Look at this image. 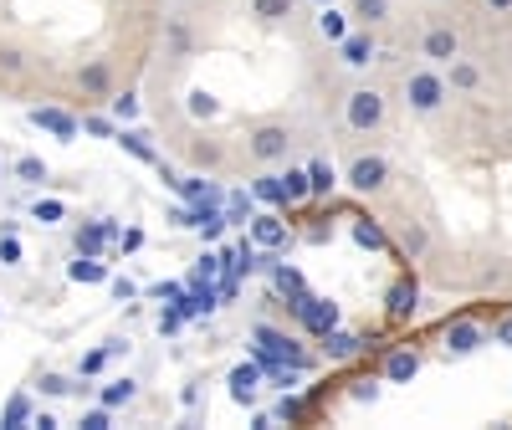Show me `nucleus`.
<instances>
[{
    "mask_svg": "<svg viewBox=\"0 0 512 430\" xmlns=\"http://www.w3.org/2000/svg\"><path fill=\"white\" fill-rule=\"evenodd\" d=\"M384 113H390V103H384L379 88H354L344 98V123L354 128V134H374V128L384 123Z\"/></svg>",
    "mask_w": 512,
    "mask_h": 430,
    "instance_id": "obj_2",
    "label": "nucleus"
},
{
    "mask_svg": "<svg viewBox=\"0 0 512 430\" xmlns=\"http://www.w3.org/2000/svg\"><path fill=\"white\" fill-rule=\"evenodd\" d=\"M292 313L303 318V328H308V333H318V338H323L328 328H338V308H333V303H323V297H297Z\"/></svg>",
    "mask_w": 512,
    "mask_h": 430,
    "instance_id": "obj_9",
    "label": "nucleus"
},
{
    "mask_svg": "<svg viewBox=\"0 0 512 430\" xmlns=\"http://www.w3.org/2000/svg\"><path fill=\"white\" fill-rule=\"evenodd\" d=\"M313 6H333V0H313Z\"/></svg>",
    "mask_w": 512,
    "mask_h": 430,
    "instance_id": "obj_48",
    "label": "nucleus"
},
{
    "mask_svg": "<svg viewBox=\"0 0 512 430\" xmlns=\"http://www.w3.org/2000/svg\"><path fill=\"white\" fill-rule=\"evenodd\" d=\"M113 144H118V149H128L134 159H144V164H154V149L144 144V134H139V128H118V134H113Z\"/></svg>",
    "mask_w": 512,
    "mask_h": 430,
    "instance_id": "obj_23",
    "label": "nucleus"
},
{
    "mask_svg": "<svg viewBox=\"0 0 512 430\" xmlns=\"http://www.w3.org/2000/svg\"><path fill=\"white\" fill-rule=\"evenodd\" d=\"M277 287H282V292H297L303 282H297V272H292V267H277Z\"/></svg>",
    "mask_w": 512,
    "mask_h": 430,
    "instance_id": "obj_41",
    "label": "nucleus"
},
{
    "mask_svg": "<svg viewBox=\"0 0 512 430\" xmlns=\"http://www.w3.org/2000/svg\"><path fill=\"white\" fill-rule=\"evenodd\" d=\"M31 425H36V430H57L62 420H57L52 410H36V415H31Z\"/></svg>",
    "mask_w": 512,
    "mask_h": 430,
    "instance_id": "obj_43",
    "label": "nucleus"
},
{
    "mask_svg": "<svg viewBox=\"0 0 512 430\" xmlns=\"http://www.w3.org/2000/svg\"><path fill=\"white\" fill-rule=\"evenodd\" d=\"M415 374H420V354L410 349V343H400V349L384 354V379L390 384H410Z\"/></svg>",
    "mask_w": 512,
    "mask_h": 430,
    "instance_id": "obj_13",
    "label": "nucleus"
},
{
    "mask_svg": "<svg viewBox=\"0 0 512 430\" xmlns=\"http://www.w3.org/2000/svg\"><path fill=\"white\" fill-rule=\"evenodd\" d=\"M256 395H262V359H256V364H236L231 369V400L236 405H256Z\"/></svg>",
    "mask_w": 512,
    "mask_h": 430,
    "instance_id": "obj_11",
    "label": "nucleus"
},
{
    "mask_svg": "<svg viewBox=\"0 0 512 430\" xmlns=\"http://www.w3.org/2000/svg\"><path fill=\"white\" fill-rule=\"evenodd\" d=\"M349 400L374 405V400H379V384H374V379H354V384H349Z\"/></svg>",
    "mask_w": 512,
    "mask_h": 430,
    "instance_id": "obj_34",
    "label": "nucleus"
},
{
    "mask_svg": "<svg viewBox=\"0 0 512 430\" xmlns=\"http://www.w3.org/2000/svg\"><path fill=\"white\" fill-rule=\"evenodd\" d=\"M282 190H287V205L313 200V180H308V169H287V175H282Z\"/></svg>",
    "mask_w": 512,
    "mask_h": 430,
    "instance_id": "obj_21",
    "label": "nucleus"
},
{
    "mask_svg": "<svg viewBox=\"0 0 512 430\" xmlns=\"http://www.w3.org/2000/svg\"><path fill=\"white\" fill-rule=\"evenodd\" d=\"M369 343H374V338H359V333H344V328H328V333H323V354H328L333 364H338V359H359Z\"/></svg>",
    "mask_w": 512,
    "mask_h": 430,
    "instance_id": "obj_12",
    "label": "nucleus"
},
{
    "mask_svg": "<svg viewBox=\"0 0 512 430\" xmlns=\"http://www.w3.org/2000/svg\"><path fill=\"white\" fill-rule=\"evenodd\" d=\"M103 236H108V226H88V231H77V251H88V256H93V251L103 246Z\"/></svg>",
    "mask_w": 512,
    "mask_h": 430,
    "instance_id": "obj_36",
    "label": "nucleus"
},
{
    "mask_svg": "<svg viewBox=\"0 0 512 430\" xmlns=\"http://www.w3.org/2000/svg\"><path fill=\"white\" fill-rule=\"evenodd\" d=\"M0 175H6V169H0Z\"/></svg>",
    "mask_w": 512,
    "mask_h": 430,
    "instance_id": "obj_49",
    "label": "nucleus"
},
{
    "mask_svg": "<svg viewBox=\"0 0 512 430\" xmlns=\"http://www.w3.org/2000/svg\"><path fill=\"white\" fill-rule=\"evenodd\" d=\"M292 6H297V0H251V16L256 21H282V16H292Z\"/></svg>",
    "mask_w": 512,
    "mask_h": 430,
    "instance_id": "obj_25",
    "label": "nucleus"
},
{
    "mask_svg": "<svg viewBox=\"0 0 512 430\" xmlns=\"http://www.w3.org/2000/svg\"><path fill=\"white\" fill-rule=\"evenodd\" d=\"M77 425H82V430H113V410H108V405H93V410H82Z\"/></svg>",
    "mask_w": 512,
    "mask_h": 430,
    "instance_id": "obj_30",
    "label": "nucleus"
},
{
    "mask_svg": "<svg viewBox=\"0 0 512 430\" xmlns=\"http://www.w3.org/2000/svg\"><path fill=\"white\" fill-rule=\"evenodd\" d=\"M292 149V134H287V123H256L251 134H246V154L256 164H282Z\"/></svg>",
    "mask_w": 512,
    "mask_h": 430,
    "instance_id": "obj_3",
    "label": "nucleus"
},
{
    "mask_svg": "<svg viewBox=\"0 0 512 430\" xmlns=\"http://www.w3.org/2000/svg\"><path fill=\"white\" fill-rule=\"evenodd\" d=\"M67 277H72V282H82V287H98V282H108V267L98 262V256L77 251V262H67Z\"/></svg>",
    "mask_w": 512,
    "mask_h": 430,
    "instance_id": "obj_18",
    "label": "nucleus"
},
{
    "mask_svg": "<svg viewBox=\"0 0 512 430\" xmlns=\"http://www.w3.org/2000/svg\"><path fill=\"white\" fill-rule=\"evenodd\" d=\"M16 180H21V185H41V180H47V164H41L36 154L16 159Z\"/></svg>",
    "mask_w": 512,
    "mask_h": 430,
    "instance_id": "obj_28",
    "label": "nucleus"
},
{
    "mask_svg": "<svg viewBox=\"0 0 512 430\" xmlns=\"http://www.w3.org/2000/svg\"><path fill=\"white\" fill-rule=\"evenodd\" d=\"M482 6H487V11H497V16H502V11H512V0H482Z\"/></svg>",
    "mask_w": 512,
    "mask_h": 430,
    "instance_id": "obj_47",
    "label": "nucleus"
},
{
    "mask_svg": "<svg viewBox=\"0 0 512 430\" xmlns=\"http://www.w3.org/2000/svg\"><path fill=\"white\" fill-rule=\"evenodd\" d=\"M344 180H349L354 195H379L384 185H390V159H384V154H359Z\"/></svg>",
    "mask_w": 512,
    "mask_h": 430,
    "instance_id": "obj_4",
    "label": "nucleus"
},
{
    "mask_svg": "<svg viewBox=\"0 0 512 430\" xmlns=\"http://www.w3.org/2000/svg\"><path fill=\"white\" fill-rule=\"evenodd\" d=\"M420 57L431 62V67H451L456 57H461V36H456V26H431L420 36Z\"/></svg>",
    "mask_w": 512,
    "mask_h": 430,
    "instance_id": "obj_8",
    "label": "nucleus"
},
{
    "mask_svg": "<svg viewBox=\"0 0 512 430\" xmlns=\"http://www.w3.org/2000/svg\"><path fill=\"white\" fill-rule=\"evenodd\" d=\"M108 103H113V118H123V123H134V118H139V98H134V93L108 98Z\"/></svg>",
    "mask_w": 512,
    "mask_h": 430,
    "instance_id": "obj_33",
    "label": "nucleus"
},
{
    "mask_svg": "<svg viewBox=\"0 0 512 430\" xmlns=\"http://www.w3.org/2000/svg\"><path fill=\"white\" fill-rule=\"evenodd\" d=\"M180 328V313H159V333H175Z\"/></svg>",
    "mask_w": 512,
    "mask_h": 430,
    "instance_id": "obj_46",
    "label": "nucleus"
},
{
    "mask_svg": "<svg viewBox=\"0 0 512 430\" xmlns=\"http://www.w3.org/2000/svg\"><path fill=\"white\" fill-rule=\"evenodd\" d=\"M77 88L88 93V98H108V88H113V72H108V62H88L77 72Z\"/></svg>",
    "mask_w": 512,
    "mask_h": 430,
    "instance_id": "obj_17",
    "label": "nucleus"
},
{
    "mask_svg": "<svg viewBox=\"0 0 512 430\" xmlns=\"http://www.w3.org/2000/svg\"><path fill=\"white\" fill-rule=\"evenodd\" d=\"M405 251H410V256H420V251H425V231H420V226H410V231H405Z\"/></svg>",
    "mask_w": 512,
    "mask_h": 430,
    "instance_id": "obj_39",
    "label": "nucleus"
},
{
    "mask_svg": "<svg viewBox=\"0 0 512 430\" xmlns=\"http://www.w3.org/2000/svg\"><path fill=\"white\" fill-rule=\"evenodd\" d=\"M216 159H221V154L210 149V144H195V164H216Z\"/></svg>",
    "mask_w": 512,
    "mask_h": 430,
    "instance_id": "obj_45",
    "label": "nucleus"
},
{
    "mask_svg": "<svg viewBox=\"0 0 512 430\" xmlns=\"http://www.w3.org/2000/svg\"><path fill=\"white\" fill-rule=\"evenodd\" d=\"M415 308H420V282L410 272H400L390 282V292H384V318H390V323H410Z\"/></svg>",
    "mask_w": 512,
    "mask_h": 430,
    "instance_id": "obj_6",
    "label": "nucleus"
},
{
    "mask_svg": "<svg viewBox=\"0 0 512 430\" xmlns=\"http://www.w3.org/2000/svg\"><path fill=\"white\" fill-rule=\"evenodd\" d=\"M31 215H36L41 226H57V221H62V200H36V210H31Z\"/></svg>",
    "mask_w": 512,
    "mask_h": 430,
    "instance_id": "obj_35",
    "label": "nucleus"
},
{
    "mask_svg": "<svg viewBox=\"0 0 512 430\" xmlns=\"http://www.w3.org/2000/svg\"><path fill=\"white\" fill-rule=\"evenodd\" d=\"M0 420H6L11 430L16 425H31V400L26 395H11V405H6V415H0Z\"/></svg>",
    "mask_w": 512,
    "mask_h": 430,
    "instance_id": "obj_29",
    "label": "nucleus"
},
{
    "mask_svg": "<svg viewBox=\"0 0 512 430\" xmlns=\"http://www.w3.org/2000/svg\"><path fill=\"white\" fill-rule=\"evenodd\" d=\"M349 16H354V26H384L390 21V0H354Z\"/></svg>",
    "mask_w": 512,
    "mask_h": 430,
    "instance_id": "obj_20",
    "label": "nucleus"
},
{
    "mask_svg": "<svg viewBox=\"0 0 512 430\" xmlns=\"http://www.w3.org/2000/svg\"><path fill=\"white\" fill-rule=\"evenodd\" d=\"M308 180H313V200H328V195H333V185H338L333 164H323V159H313V164H308Z\"/></svg>",
    "mask_w": 512,
    "mask_h": 430,
    "instance_id": "obj_22",
    "label": "nucleus"
},
{
    "mask_svg": "<svg viewBox=\"0 0 512 430\" xmlns=\"http://www.w3.org/2000/svg\"><path fill=\"white\" fill-rule=\"evenodd\" d=\"M354 241L369 246V251H384V246H390V236H384L374 221H354Z\"/></svg>",
    "mask_w": 512,
    "mask_h": 430,
    "instance_id": "obj_27",
    "label": "nucleus"
},
{
    "mask_svg": "<svg viewBox=\"0 0 512 430\" xmlns=\"http://www.w3.org/2000/svg\"><path fill=\"white\" fill-rule=\"evenodd\" d=\"M169 41H175V52H185V47H190V31H185L180 21H169Z\"/></svg>",
    "mask_w": 512,
    "mask_h": 430,
    "instance_id": "obj_40",
    "label": "nucleus"
},
{
    "mask_svg": "<svg viewBox=\"0 0 512 430\" xmlns=\"http://www.w3.org/2000/svg\"><path fill=\"white\" fill-rule=\"evenodd\" d=\"M446 98H451V82H446L441 67L425 62V67L405 72V103H410V113H441Z\"/></svg>",
    "mask_w": 512,
    "mask_h": 430,
    "instance_id": "obj_1",
    "label": "nucleus"
},
{
    "mask_svg": "<svg viewBox=\"0 0 512 430\" xmlns=\"http://www.w3.org/2000/svg\"><path fill=\"white\" fill-rule=\"evenodd\" d=\"M251 241L267 246V251H282L292 241V231H287V221H277V215H256V221H251Z\"/></svg>",
    "mask_w": 512,
    "mask_h": 430,
    "instance_id": "obj_14",
    "label": "nucleus"
},
{
    "mask_svg": "<svg viewBox=\"0 0 512 430\" xmlns=\"http://www.w3.org/2000/svg\"><path fill=\"white\" fill-rule=\"evenodd\" d=\"M482 343H487V328H482L477 318H451V323H446V343H441V349H446V359H472V354L482 349Z\"/></svg>",
    "mask_w": 512,
    "mask_h": 430,
    "instance_id": "obj_5",
    "label": "nucleus"
},
{
    "mask_svg": "<svg viewBox=\"0 0 512 430\" xmlns=\"http://www.w3.org/2000/svg\"><path fill=\"white\" fill-rule=\"evenodd\" d=\"M31 123H36V128H47V134L62 139V144H72V139L82 134V123H77L67 108H31Z\"/></svg>",
    "mask_w": 512,
    "mask_h": 430,
    "instance_id": "obj_10",
    "label": "nucleus"
},
{
    "mask_svg": "<svg viewBox=\"0 0 512 430\" xmlns=\"http://www.w3.org/2000/svg\"><path fill=\"white\" fill-rule=\"evenodd\" d=\"M185 113H190V118H216V113H221V98L205 93V88H195V93L185 98Z\"/></svg>",
    "mask_w": 512,
    "mask_h": 430,
    "instance_id": "obj_24",
    "label": "nucleus"
},
{
    "mask_svg": "<svg viewBox=\"0 0 512 430\" xmlns=\"http://www.w3.org/2000/svg\"><path fill=\"white\" fill-rule=\"evenodd\" d=\"M446 82H451L456 93H477V88H482V67H477V62H461V57H456V62L446 67Z\"/></svg>",
    "mask_w": 512,
    "mask_h": 430,
    "instance_id": "obj_19",
    "label": "nucleus"
},
{
    "mask_svg": "<svg viewBox=\"0 0 512 430\" xmlns=\"http://www.w3.org/2000/svg\"><path fill=\"white\" fill-rule=\"evenodd\" d=\"M41 395H52V400L72 395V379L67 374H41Z\"/></svg>",
    "mask_w": 512,
    "mask_h": 430,
    "instance_id": "obj_32",
    "label": "nucleus"
},
{
    "mask_svg": "<svg viewBox=\"0 0 512 430\" xmlns=\"http://www.w3.org/2000/svg\"><path fill=\"white\" fill-rule=\"evenodd\" d=\"M0 67H6V72H21V52H11V47H0Z\"/></svg>",
    "mask_w": 512,
    "mask_h": 430,
    "instance_id": "obj_44",
    "label": "nucleus"
},
{
    "mask_svg": "<svg viewBox=\"0 0 512 430\" xmlns=\"http://www.w3.org/2000/svg\"><path fill=\"white\" fill-rule=\"evenodd\" d=\"M492 343H502V349H512V313H507V318H497V328H492Z\"/></svg>",
    "mask_w": 512,
    "mask_h": 430,
    "instance_id": "obj_38",
    "label": "nucleus"
},
{
    "mask_svg": "<svg viewBox=\"0 0 512 430\" xmlns=\"http://www.w3.org/2000/svg\"><path fill=\"white\" fill-rule=\"evenodd\" d=\"M108 287H113V297H118V303H123V297H134V292H139V287H134V282H128V277H113Z\"/></svg>",
    "mask_w": 512,
    "mask_h": 430,
    "instance_id": "obj_42",
    "label": "nucleus"
},
{
    "mask_svg": "<svg viewBox=\"0 0 512 430\" xmlns=\"http://www.w3.org/2000/svg\"><path fill=\"white\" fill-rule=\"evenodd\" d=\"M303 415H308V405L297 400V395H282L277 410H272V420H303Z\"/></svg>",
    "mask_w": 512,
    "mask_h": 430,
    "instance_id": "obj_31",
    "label": "nucleus"
},
{
    "mask_svg": "<svg viewBox=\"0 0 512 430\" xmlns=\"http://www.w3.org/2000/svg\"><path fill=\"white\" fill-rule=\"evenodd\" d=\"M0 262L21 267V241H16V236H0Z\"/></svg>",
    "mask_w": 512,
    "mask_h": 430,
    "instance_id": "obj_37",
    "label": "nucleus"
},
{
    "mask_svg": "<svg viewBox=\"0 0 512 430\" xmlns=\"http://www.w3.org/2000/svg\"><path fill=\"white\" fill-rule=\"evenodd\" d=\"M349 21H354L349 11H338V6H318V36H323V41H333V47L354 31Z\"/></svg>",
    "mask_w": 512,
    "mask_h": 430,
    "instance_id": "obj_16",
    "label": "nucleus"
},
{
    "mask_svg": "<svg viewBox=\"0 0 512 430\" xmlns=\"http://www.w3.org/2000/svg\"><path fill=\"white\" fill-rule=\"evenodd\" d=\"M139 400V379H108L103 390H98V405H108V410H123V405H134Z\"/></svg>",
    "mask_w": 512,
    "mask_h": 430,
    "instance_id": "obj_15",
    "label": "nucleus"
},
{
    "mask_svg": "<svg viewBox=\"0 0 512 430\" xmlns=\"http://www.w3.org/2000/svg\"><path fill=\"white\" fill-rule=\"evenodd\" d=\"M379 57V41H374V26H354L344 41H338V62H344L349 72H364L369 62Z\"/></svg>",
    "mask_w": 512,
    "mask_h": 430,
    "instance_id": "obj_7",
    "label": "nucleus"
},
{
    "mask_svg": "<svg viewBox=\"0 0 512 430\" xmlns=\"http://www.w3.org/2000/svg\"><path fill=\"white\" fill-rule=\"evenodd\" d=\"M256 200H267V205L287 210V190H282V175H262V180H256Z\"/></svg>",
    "mask_w": 512,
    "mask_h": 430,
    "instance_id": "obj_26",
    "label": "nucleus"
}]
</instances>
